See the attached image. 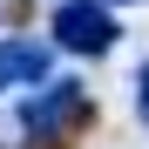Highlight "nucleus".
<instances>
[{
  "label": "nucleus",
  "instance_id": "1",
  "mask_svg": "<svg viewBox=\"0 0 149 149\" xmlns=\"http://www.w3.org/2000/svg\"><path fill=\"white\" fill-rule=\"evenodd\" d=\"M54 41L68 54H109L115 47V20L102 0H61L54 7Z\"/></svg>",
  "mask_w": 149,
  "mask_h": 149
},
{
  "label": "nucleus",
  "instance_id": "2",
  "mask_svg": "<svg viewBox=\"0 0 149 149\" xmlns=\"http://www.w3.org/2000/svg\"><path fill=\"white\" fill-rule=\"evenodd\" d=\"M81 102H88V95L74 88V81H47V88H34L27 102H20V129H27L34 142H47L68 115H81Z\"/></svg>",
  "mask_w": 149,
  "mask_h": 149
},
{
  "label": "nucleus",
  "instance_id": "3",
  "mask_svg": "<svg viewBox=\"0 0 149 149\" xmlns=\"http://www.w3.org/2000/svg\"><path fill=\"white\" fill-rule=\"evenodd\" d=\"M47 81V47L41 41H0V95Z\"/></svg>",
  "mask_w": 149,
  "mask_h": 149
},
{
  "label": "nucleus",
  "instance_id": "4",
  "mask_svg": "<svg viewBox=\"0 0 149 149\" xmlns=\"http://www.w3.org/2000/svg\"><path fill=\"white\" fill-rule=\"evenodd\" d=\"M136 115H142V122H149V61H142V68H136Z\"/></svg>",
  "mask_w": 149,
  "mask_h": 149
}]
</instances>
